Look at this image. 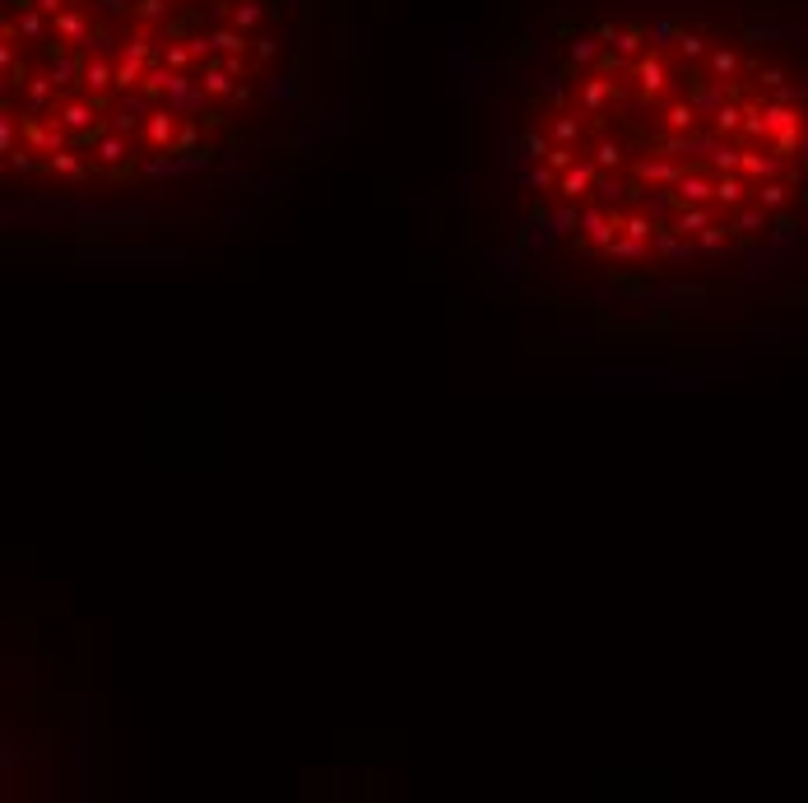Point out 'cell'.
Segmentation results:
<instances>
[{
    "mask_svg": "<svg viewBox=\"0 0 808 803\" xmlns=\"http://www.w3.org/2000/svg\"><path fill=\"white\" fill-rule=\"evenodd\" d=\"M24 139H28V149H37V154H56V149H66V139H70V131L60 126L56 116H24Z\"/></svg>",
    "mask_w": 808,
    "mask_h": 803,
    "instance_id": "6da1fadb",
    "label": "cell"
},
{
    "mask_svg": "<svg viewBox=\"0 0 808 803\" xmlns=\"http://www.w3.org/2000/svg\"><path fill=\"white\" fill-rule=\"evenodd\" d=\"M632 75H636V89H641V98H660L669 89V66H665V52H646V56H636V66H632Z\"/></svg>",
    "mask_w": 808,
    "mask_h": 803,
    "instance_id": "7a4b0ae2",
    "label": "cell"
},
{
    "mask_svg": "<svg viewBox=\"0 0 808 803\" xmlns=\"http://www.w3.org/2000/svg\"><path fill=\"white\" fill-rule=\"evenodd\" d=\"M98 112H102V107H98V102L84 93V98H60L52 116H56L70 135H84V131H93V126H98V121H93Z\"/></svg>",
    "mask_w": 808,
    "mask_h": 803,
    "instance_id": "3957f363",
    "label": "cell"
},
{
    "mask_svg": "<svg viewBox=\"0 0 808 803\" xmlns=\"http://www.w3.org/2000/svg\"><path fill=\"white\" fill-rule=\"evenodd\" d=\"M177 112L172 107H154L149 116H144V126H140V135H144V149H172V139H177Z\"/></svg>",
    "mask_w": 808,
    "mask_h": 803,
    "instance_id": "277c9868",
    "label": "cell"
},
{
    "mask_svg": "<svg viewBox=\"0 0 808 803\" xmlns=\"http://www.w3.org/2000/svg\"><path fill=\"white\" fill-rule=\"evenodd\" d=\"M75 223H79L84 233H98V228H149V214H144V210H112V214L84 210Z\"/></svg>",
    "mask_w": 808,
    "mask_h": 803,
    "instance_id": "5b68a950",
    "label": "cell"
},
{
    "mask_svg": "<svg viewBox=\"0 0 808 803\" xmlns=\"http://www.w3.org/2000/svg\"><path fill=\"white\" fill-rule=\"evenodd\" d=\"M60 89L52 84V75H33L28 84H24V93H19V102H24V116H52L56 112V98Z\"/></svg>",
    "mask_w": 808,
    "mask_h": 803,
    "instance_id": "8992f818",
    "label": "cell"
},
{
    "mask_svg": "<svg viewBox=\"0 0 808 803\" xmlns=\"http://www.w3.org/2000/svg\"><path fill=\"white\" fill-rule=\"evenodd\" d=\"M595 177H599V163L595 158H576L572 168L557 177V195H563V200H581V195L595 191Z\"/></svg>",
    "mask_w": 808,
    "mask_h": 803,
    "instance_id": "52a82bcc",
    "label": "cell"
},
{
    "mask_svg": "<svg viewBox=\"0 0 808 803\" xmlns=\"http://www.w3.org/2000/svg\"><path fill=\"white\" fill-rule=\"evenodd\" d=\"M135 158L140 154L131 149V135H121V131H108V135L93 144V163H98V168H112L116 172V168H126V163H135Z\"/></svg>",
    "mask_w": 808,
    "mask_h": 803,
    "instance_id": "ba28073f",
    "label": "cell"
},
{
    "mask_svg": "<svg viewBox=\"0 0 808 803\" xmlns=\"http://www.w3.org/2000/svg\"><path fill=\"white\" fill-rule=\"evenodd\" d=\"M84 52H60V56H52L47 60V75H52V84L60 89V93H70L75 84H84Z\"/></svg>",
    "mask_w": 808,
    "mask_h": 803,
    "instance_id": "9c48e42d",
    "label": "cell"
},
{
    "mask_svg": "<svg viewBox=\"0 0 808 803\" xmlns=\"http://www.w3.org/2000/svg\"><path fill=\"white\" fill-rule=\"evenodd\" d=\"M89 33H93V24H89V14L79 10V5H70L66 14H56V19H52V37H60L66 47H84V43H89Z\"/></svg>",
    "mask_w": 808,
    "mask_h": 803,
    "instance_id": "30bf717a",
    "label": "cell"
},
{
    "mask_svg": "<svg viewBox=\"0 0 808 803\" xmlns=\"http://www.w3.org/2000/svg\"><path fill=\"white\" fill-rule=\"evenodd\" d=\"M595 33H599V43H604V47H613V52H623L628 60L646 56V33H641V28H618V24H599Z\"/></svg>",
    "mask_w": 808,
    "mask_h": 803,
    "instance_id": "8fae6325",
    "label": "cell"
},
{
    "mask_svg": "<svg viewBox=\"0 0 808 803\" xmlns=\"http://www.w3.org/2000/svg\"><path fill=\"white\" fill-rule=\"evenodd\" d=\"M632 172H636V181H646V187H678L683 163L678 158H641Z\"/></svg>",
    "mask_w": 808,
    "mask_h": 803,
    "instance_id": "7c38bea8",
    "label": "cell"
},
{
    "mask_svg": "<svg viewBox=\"0 0 808 803\" xmlns=\"http://www.w3.org/2000/svg\"><path fill=\"white\" fill-rule=\"evenodd\" d=\"M674 191H678V200H683V204H707V200L716 195V181H711L707 172H701V168H683V177H678V187H674Z\"/></svg>",
    "mask_w": 808,
    "mask_h": 803,
    "instance_id": "4fadbf2b",
    "label": "cell"
},
{
    "mask_svg": "<svg viewBox=\"0 0 808 803\" xmlns=\"http://www.w3.org/2000/svg\"><path fill=\"white\" fill-rule=\"evenodd\" d=\"M47 172L60 177V181H70V187H79V181H89V163L79 158L75 149H56V154L47 158Z\"/></svg>",
    "mask_w": 808,
    "mask_h": 803,
    "instance_id": "5bb4252c",
    "label": "cell"
},
{
    "mask_svg": "<svg viewBox=\"0 0 808 803\" xmlns=\"http://www.w3.org/2000/svg\"><path fill=\"white\" fill-rule=\"evenodd\" d=\"M84 93H112L116 89V66L108 56H89L84 60V84H79Z\"/></svg>",
    "mask_w": 808,
    "mask_h": 803,
    "instance_id": "9a60e30c",
    "label": "cell"
},
{
    "mask_svg": "<svg viewBox=\"0 0 808 803\" xmlns=\"http://www.w3.org/2000/svg\"><path fill=\"white\" fill-rule=\"evenodd\" d=\"M748 191H757V187H748V177H743V172H720L716 177V200L724 204V210H743Z\"/></svg>",
    "mask_w": 808,
    "mask_h": 803,
    "instance_id": "2e32d148",
    "label": "cell"
},
{
    "mask_svg": "<svg viewBox=\"0 0 808 803\" xmlns=\"http://www.w3.org/2000/svg\"><path fill=\"white\" fill-rule=\"evenodd\" d=\"M711 223H716V219H711L707 204H678V214L669 219V228H678L683 237H697L701 228H711Z\"/></svg>",
    "mask_w": 808,
    "mask_h": 803,
    "instance_id": "e0dca14e",
    "label": "cell"
},
{
    "mask_svg": "<svg viewBox=\"0 0 808 803\" xmlns=\"http://www.w3.org/2000/svg\"><path fill=\"white\" fill-rule=\"evenodd\" d=\"M697 121H701V112L692 107V98H678V102H669V107H665V126H669L674 135L697 131Z\"/></svg>",
    "mask_w": 808,
    "mask_h": 803,
    "instance_id": "ac0fdd59",
    "label": "cell"
},
{
    "mask_svg": "<svg viewBox=\"0 0 808 803\" xmlns=\"http://www.w3.org/2000/svg\"><path fill=\"white\" fill-rule=\"evenodd\" d=\"M210 37H214V52H223V56H246V47L256 43L252 33H242V28H233V24H219Z\"/></svg>",
    "mask_w": 808,
    "mask_h": 803,
    "instance_id": "d6986e66",
    "label": "cell"
},
{
    "mask_svg": "<svg viewBox=\"0 0 808 803\" xmlns=\"http://www.w3.org/2000/svg\"><path fill=\"white\" fill-rule=\"evenodd\" d=\"M609 98H618L613 79H581V107H586L590 116L604 112V102H609Z\"/></svg>",
    "mask_w": 808,
    "mask_h": 803,
    "instance_id": "ffe728a7",
    "label": "cell"
},
{
    "mask_svg": "<svg viewBox=\"0 0 808 803\" xmlns=\"http://www.w3.org/2000/svg\"><path fill=\"white\" fill-rule=\"evenodd\" d=\"M200 84H204V93H210V98H233V93H237V79L228 75V70L219 66V60H204Z\"/></svg>",
    "mask_w": 808,
    "mask_h": 803,
    "instance_id": "44dd1931",
    "label": "cell"
},
{
    "mask_svg": "<svg viewBox=\"0 0 808 803\" xmlns=\"http://www.w3.org/2000/svg\"><path fill=\"white\" fill-rule=\"evenodd\" d=\"M707 75H711V79H734V75H739V52H734V47H711V56H707Z\"/></svg>",
    "mask_w": 808,
    "mask_h": 803,
    "instance_id": "7402d4cb",
    "label": "cell"
},
{
    "mask_svg": "<svg viewBox=\"0 0 808 803\" xmlns=\"http://www.w3.org/2000/svg\"><path fill=\"white\" fill-rule=\"evenodd\" d=\"M743 116H748V107H743V102H734V98H730V102H724V107H720L716 116H711V126H716L720 135H739V131H743Z\"/></svg>",
    "mask_w": 808,
    "mask_h": 803,
    "instance_id": "603a6c76",
    "label": "cell"
},
{
    "mask_svg": "<svg viewBox=\"0 0 808 803\" xmlns=\"http://www.w3.org/2000/svg\"><path fill=\"white\" fill-rule=\"evenodd\" d=\"M265 19V0H242V5H233V28L242 33H256Z\"/></svg>",
    "mask_w": 808,
    "mask_h": 803,
    "instance_id": "cb8c5ba5",
    "label": "cell"
},
{
    "mask_svg": "<svg viewBox=\"0 0 808 803\" xmlns=\"http://www.w3.org/2000/svg\"><path fill=\"white\" fill-rule=\"evenodd\" d=\"M646 43H651V52H669V47H678V24H669V19H651Z\"/></svg>",
    "mask_w": 808,
    "mask_h": 803,
    "instance_id": "d4e9b609",
    "label": "cell"
},
{
    "mask_svg": "<svg viewBox=\"0 0 808 803\" xmlns=\"http://www.w3.org/2000/svg\"><path fill=\"white\" fill-rule=\"evenodd\" d=\"M553 144H576L581 139V116H572L567 107L563 112H553V135H548Z\"/></svg>",
    "mask_w": 808,
    "mask_h": 803,
    "instance_id": "484cf974",
    "label": "cell"
},
{
    "mask_svg": "<svg viewBox=\"0 0 808 803\" xmlns=\"http://www.w3.org/2000/svg\"><path fill=\"white\" fill-rule=\"evenodd\" d=\"M646 251H651V242H636V237H628V233H618L604 256H613V260H646Z\"/></svg>",
    "mask_w": 808,
    "mask_h": 803,
    "instance_id": "4316f807",
    "label": "cell"
},
{
    "mask_svg": "<svg viewBox=\"0 0 808 803\" xmlns=\"http://www.w3.org/2000/svg\"><path fill=\"white\" fill-rule=\"evenodd\" d=\"M144 70H149L144 60H126V56H121V60H116V93L140 89V84H144Z\"/></svg>",
    "mask_w": 808,
    "mask_h": 803,
    "instance_id": "83f0119b",
    "label": "cell"
},
{
    "mask_svg": "<svg viewBox=\"0 0 808 803\" xmlns=\"http://www.w3.org/2000/svg\"><path fill=\"white\" fill-rule=\"evenodd\" d=\"M84 56H112L116 52V33L108 28V24H93V33H89V43L79 47Z\"/></svg>",
    "mask_w": 808,
    "mask_h": 803,
    "instance_id": "f1b7e54d",
    "label": "cell"
},
{
    "mask_svg": "<svg viewBox=\"0 0 808 803\" xmlns=\"http://www.w3.org/2000/svg\"><path fill=\"white\" fill-rule=\"evenodd\" d=\"M599 52H604V43H599V33H595V37H576V43L567 47L572 66H595V60H599Z\"/></svg>",
    "mask_w": 808,
    "mask_h": 803,
    "instance_id": "f546056e",
    "label": "cell"
},
{
    "mask_svg": "<svg viewBox=\"0 0 808 803\" xmlns=\"http://www.w3.org/2000/svg\"><path fill=\"white\" fill-rule=\"evenodd\" d=\"M678 56L683 60H701V56H711V43L701 33H692V28H678Z\"/></svg>",
    "mask_w": 808,
    "mask_h": 803,
    "instance_id": "4dcf8cb0",
    "label": "cell"
},
{
    "mask_svg": "<svg viewBox=\"0 0 808 803\" xmlns=\"http://www.w3.org/2000/svg\"><path fill=\"white\" fill-rule=\"evenodd\" d=\"M191 60L196 56H191V43H186V37H172V43L163 47V66L168 70H191Z\"/></svg>",
    "mask_w": 808,
    "mask_h": 803,
    "instance_id": "1f68e13d",
    "label": "cell"
},
{
    "mask_svg": "<svg viewBox=\"0 0 808 803\" xmlns=\"http://www.w3.org/2000/svg\"><path fill=\"white\" fill-rule=\"evenodd\" d=\"M697 246H701V256L724 251V246H730V228H724V223H711V228H701V233H697Z\"/></svg>",
    "mask_w": 808,
    "mask_h": 803,
    "instance_id": "d6a6232c",
    "label": "cell"
},
{
    "mask_svg": "<svg viewBox=\"0 0 808 803\" xmlns=\"http://www.w3.org/2000/svg\"><path fill=\"white\" fill-rule=\"evenodd\" d=\"M628 191H632V187H623V181H618L613 172H604V168H599V177H595V195H599V200H604V204H613V200H623Z\"/></svg>",
    "mask_w": 808,
    "mask_h": 803,
    "instance_id": "836d02e7",
    "label": "cell"
},
{
    "mask_svg": "<svg viewBox=\"0 0 808 803\" xmlns=\"http://www.w3.org/2000/svg\"><path fill=\"white\" fill-rule=\"evenodd\" d=\"M785 195H790V191H785V181H762V187H757V204L766 214H780Z\"/></svg>",
    "mask_w": 808,
    "mask_h": 803,
    "instance_id": "e575fe53",
    "label": "cell"
},
{
    "mask_svg": "<svg viewBox=\"0 0 808 803\" xmlns=\"http://www.w3.org/2000/svg\"><path fill=\"white\" fill-rule=\"evenodd\" d=\"M734 233H762L766 228V210L757 204V210H748V204H743V210H734V223H730Z\"/></svg>",
    "mask_w": 808,
    "mask_h": 803,
    "instance_id": "d590c367",
    "label": "cell"
},
{
    "mask_svg": "<svg viewBox=\"0 0 808 803\" xmlns=\"http://www.w3.org/2000/svg\"><path fill=\"white\" fill-rule=\"evenodd\" d=\"M595 163H599L604 172L623 168V144H618V139H599V144H595Z\"/></svg>",
    "mask_w": 808,
    "mask_h": 803,
    "instance_id": "8d00e7d4",
    "label": "cell"
},
{
    "mask_svg": "<svg viewBox=\"0 0 808 803\" xmlns=\"http://www.w3.org/2000/svg\"><path fill=\"white\" fill-rule=\"evenodd\" d=\"M172 10V0H135V19L140 24H163Z\"/></svg>",
    "mask_w": 808,
    "mask_h": 803,
    "instance_id": "74e56055",
    "label": "cell"
},
{
    "mask_svg": "<svg viewBox=\"0 0 808 803\" xmlns=\"http://www.w3.org/2000/svg\"><path fill=\"white\" fill-rule=\"evenodd\" d=\"M14 149H19V121L5 102V112H0V154H14Z\"/></svg>",
    "mask_w": 808,
    "mask_h": 803,
    "instance_id": "f35d334b",
    "label": "cell"
},
{
    "mask_svg": "<svg viewBox=\"0 0 808 803\" xmlns=\"http://www.w3.org/2000/svg\"><path fill=\"white\" fill-rule=\"evenodd\" d=\"M557 177H563V172H553L548 163H534V168L525 172V187H534V191H557Z\"/></svg>",
    "mask_w": 808,
    "mask_h": 803,
    "instance_id": "ab89813d",
    "label": "cell"
},
{
    "mask_svg": "<svg viewBox=\"0 0 808 803\" xmlns=\"http://www.w3.org/2000/svg\"><path fill=\"white\" fill-rule=\"evenodd\" d=\"M655 228H660V223H655L651 214H628V223H623V233H628V237H636V242H651V237H655Z\"/></svg>",
    "mask_w": 808,
    "mask_h": 803,
    "instance_id": "60d3db41",
    "label": "cell"
},
{
    "mask_svg": "<svg viewBox=\"0 0 808 803\" xmlns=\"http://www.w3.org/2000/svg\"><path fill=\"white\" fill-rule=\"evenodd\" d=\"M632 66H636V60H628L623 52H613V47H604V52H599V60H595L599 75H618V70H632Z\"/></svg>",
    "mask_w": 808,
    "mask_h": 803,
    "instance_id": "b9f144b4",
    "label": "cell"
},
{
    "mask_svg": "<svg viewBox=\"0 0 808 803\" xmlns=\"http://www.w3.org/2000/svg\"><path fill=\"white\" fill-rule=\"evenodd\" d=\"M93 14L98 19H126V14H135V0H93Z\"/></svg>",
    "mask_w": 808,
    "mask_h": 803,
    "instance_id": "7bdbcfd3",
    "label": "cell"
},
{
    "mask_svg": "<svg viewBox=\"0 0 808 803\" xmlns=\"http://www.w3.org/2000/svg\"><path fill=\"white\" fill-rule=\"evenodd\" d=\"M739 163H743V149H730V144H720V149L711 154L716 172H739Z\"/></svg>",
    "mask_w": 808,
    "mask_h": 803,
    "instance_id": "ee69618b",
    "label": "cell"
},
{
    "mask_svg": "<svg viewBox=\"0 0 808 803\" xmlns=\"http://www.w3.org/2000/svg\"><path fill=\"white\" fill-rule=\"evenodd\" d=\"M544 163H548L553 172H567L572 163H576V144H553V154H548Z\"/></svg>",
    "mask_w": 808,
    "mask_h": 803,
    "instance_id": "f6af8a7d",
    "label": "cell"
},
{
    "mask_svg": "<svg viewBox=\"0 0 808 803\" xmlns=\"http://www.w3.org/2000/svg\"><path fill=\"white\" fill-rule=\"evenodd\" d=\"M186 149H200V131L196 126H181L177 139H172V154H186Z\"/></svg>",
    "mask_w": 808,
    "mask_h": 803,
    "instance_id": "bcb514c9",
    "label": "cell"
},
{
    "mask_svg": "<svg viewBox=\"0 0 808 803\" xmlns=\"http://www.w3.org/2000/svg\"><path fill=\"white\" fill-rule=\"evenodd\" d=\"M14 66H19V56H14V37H5V33H0V70L10 75Z\"/></svg>",
    "mask_w": 808,
    "mask_h": 803,
    "instance_id": "7dc6e473",
    "label": "cell"
},
{
    "mask_svg": "<svg viewBox=\"0 0 808 803\" xmlns=\"http://www.w3.org/2000/svg\"><path fill=\"white\" fill-rule=\"evenodd\" d=\"M544 98H548V102H557V112H563V75H553L548 84H544Z\"/></svg>",
    "mask_w": 808,
    "mask_h": 803,
    "instance_id": "c3c4849f",
    "label": "cell"
},
{
    "mask_svg": "<svg viewBox=\"0 0 808 803\" xmlns=\"http://www.w3.org/2000/svg\"><path fill=\"white\" fill-rule=\"evenodd\" d=\"M219 66H223L228 75H233V79H242V75H246V60H242V56H223Z\"/></svg>",
    "mask_w": 808,
    "mask_h": 803,
    "instance_id": "681fc988",
    "label": "cell"
},
{
    "mask_svg": "<svg viewBox=\"0 0 808 803\" xmlns=\"http://www.w3.org/2000/svg\"><path fill=\"white\" fill-rule=\"evenodd\" d=\"M275 52H279V43H275V37H256V56H260V60H269Z\"/></svg>",
    "mask_w": 808,
    "mask_h": 803,
    "instance_id": "f907efd6",
    "label": "cell"
}]
</instances>
